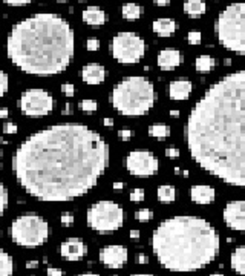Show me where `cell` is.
<instances>
[{
  "mask_svg": "<svg viewBox=\"0 0 245 276\" xmlns=\"http://www.w3.org/2000/svg\"><path fill=\"white\" fill-rule=\"evenodd\" d=\"M69 109H70V106L66 105V108H65V114H69Z\"/></svg>",
  "mask_w": 245,
  "mask_h": 276,
  "instance_id": "f5cc1de1",
  "label": "cell"
},
{
  "mask_svg": "<svg viewBox=\"0 0 245 276\" xmlns=\"http://www.w3.org/2000/svg\"><path fill=\"white\" fill-rule=\"evenodd\" d=\"M166 155H167L169 158H178V157H179V149L170 146V147L166 149Z\"/></svg>",
  "mask_w": 245,
  "mask_h": 276,
  "instance_id": "8d00e7d4",
  "label": "cell"
},
{
  "mask_svg": "<svg viewBox=\"0 0 245 276\" xmlns=\"http://www.w3.org/2000/svg\"><path fill=\"white\" fill-rule=\"evenodd\" d=\"M0 117H2V118H6V117H8V109H6V108L0 109Z\"/></svg>",
  "mask_w": 245,
  "mask_h": 276,
  "instance_id": "c3c4849f",
  "label": "cell"
},
{
  "mask_svg": "<svg viewBox=\"0 0 245 276\" xmlns=\"http://www.w3.org/2000/svg\"><path fill=\"white\" fill-rule=\"evenodd\" d=\"M176 22L173 18H158L155 20V22L152 23V29H153V33L161 36V37H170L172 34H175L176 33Z\"/></svg>",
  "mask_w": 245,
  "mask_h": 276,
  "instance_id": "ffe728a7",
  "label": "cell"
},
{
  "mask_svg": "<svg viewBox=\"0 0 245 276\" xmlns=\"http://www.w3.org/2000/svg\"><path fill=\"white\" fill-rule=\"evenodd\" d=\"M210 276H224V275L222 273H211Z\"/></svg>",
  "mask_w": 245,
  "mask_h": 276,
  "instance_id": "11a10c76",
  "label": "cell"
},
{
  "mask_svg": "<svg viewBox=\"0 0 245 276\" xmlns=\"http://www.w3.org/2000/svg\"><path fill=\"white\" fill-rule=\"evenodd\" d=\"M8 206V190L5 187V184L0 180V218L3 217V213Z\"/></svg>",
  "mask_w": 245,
  "mask_h": 276,
  "instance_id": "83f0119b",
  "label": "cell"
},
{
  "mask_svg": "<svg viewBox=\"0 0 245 276\" xmlns=\"http://www.w3.org/2000/svg\"><path fill=\"white\" fill-rule=\"evenodd\" d=\"M216 58H213L211 55H207V54H204V55H199L195 61V68L198 73H210V71L216 66Z\"/></svg>",
  "mask_w": 245,
  "mask_h": 276,
  "instance_id": "d4e9b609",
  "label": "cell"
},
{
  "mask_svg": "<svg viewBox=\"0 0 245 276\" xmlns=\"http://www.w3.org/2000/svg\"><path fill=\"white\" fill-rule=\"evenodd\" d=\"M132 276H153V275H149V273H137V275H132Z\"/></svg>",
  "mask_w": 245,
  "mask_h": 276,
  "instance_id": "816d5d0a",
  "label": "cell"
},
{
  "mask_svg": "<svg viewBox=\"0 0 245 276\" xmlns=\"http://www.w3.org/2000/svg\"><path fill=\"white\" fill-rule=\"evenodd\" d=\"M109 146L83 125H55L29 135L16 150V178L40 201H72L88 193L109 166Z\"/></svg>",
  "mask_w": 245,
  "mask_h": 276,
  "instance_id": "6da1fadb",
  "label": "cell"
},
{
  "mask_svg": "<svg viewBox=\"0 0 245 276\" xmlns=\"http://www.w3.org/2000/svg\"><path fill=\"white\" fill-rule=\"evenodd\" d=\"M157 101V92L152 81L141 75L121 80L112 89L110 103L115 110L126 117L146 115Z\"/></svg>",
  "mask_w": 245,
  "mask_h": 276,
  "instance_id": "5b68a950",
  "label": "cell"
},
{
  "mask_svg": "<svg viewBox=\"0 0 245 276\" xmlns=\"http://www.w3.org/2000/svg\"><path fill=\"white\" fill-rule=\"evenodd\" d=\"M170 115L172 117H179V110H170Z\"/></svg>",
  "mask_w": 245,
  "mask_h": 276,
  "instance_id": "681fc988",
  "label": "cell"
},
{
  "mask_svg": "<svg viewBox=\"0 0 245 276\" xmlns=\"http://www.w3.org/2000/svg\"><path fill=\"white\" fill-rule=\"evenodd\" d=\"M61 89H63V92L68 95V97H70V95H74V92H75V88H74V85H70V83H65L63 86H61Z\"/></svg>",
  "mask_w": 245,
  "mask_h": 276,
  "instance_id": "ab89813d",
  "label": "cell"
},
{
  "mask_svg": "<svg viewBox=\"0 0 245 276\" xmlns=\"http://www.w3.org/2000/svg\"><path fill=\"white\" fill-rule=\"evenodd\" d=\"M54 108L52 95L45 89H28L20 97V110L28 117H43Z\"/></svg>",
  "mask_w": 245,
  "mask_h": 276,
  "instance_id": "30bf717a",
  "label": "cell"
},
{
  "mask_svg": "<svg viewBox=\"0 0 245 276\" xmlns=\"http://www.w3.org/2000/svg\"><path fill=\"white\" fill-rule=\"evenodd\" d=\"M130 238H132V239H138V238H140V230H137V229L130 230Z\"/></svg>",
  "mask_w": 245,
  "mask_h": 276,
  "instance_id": "f6af8a7d",
  "label": "cell"
},
{
  "mask_svg": "<svg viewBox=\"0 0 245 276\" xmlns=\"http://www.w3.org/2000/svg\"><path fill=\"white\" fill-rule=\"evenodd\" d=\"M144 197H146V193H144V189H134L130 192V201H134V202H141V201H144Z\"/></svg>",
  "mask_w": 245,
  "mask_h": 276,
  "instance_id": "1f68e13d",
  "label": "cell"
},
{
  "mask_svg": "<svg viewBox=\"0 0 245 276\" xmlns=\"http://www.w3.org/2000/svg\"><path fill=\"white\" fill-rule=\"evenodd\" d=\"M121 14L126 20H138L142 14V8L137 3H126L121 8Z\"/></svg>",
  "mask_w": 245,
  "mask_h": 276,
  "instance_id": "484cf974",
  "label": "cell"
},
{
  "mask_svg": "<svg viewBox=\"0 0 245 276\" xmlns=\"http://www.w3.org/2000/svg\"><path fill=\"white\" fill-rule=\"evenodd\" d=\"M214 198H216V192L209 184H195L190 187V200L199 206L211 204Z\"/></svg>",
  "mask_w": 245,
  "mask_h": 276,
  "instance_id": "2e32d148",
  "label": "cell"
},
{
  "mask_svg": "<svg viewBox=\"0 0 245 276\" xmlns=\"http://www.w3.org/2000/svg\"><path fill=\"white\" fill-rule=\"evenodd\" d=\"M6 51L9 60L25 73L54 75L65 71L74 55V33L63 17L38 13L13 28Z\"/></svg>",
  "mask_w": 245,
  "mask_h": 276,
  "instance_id": "3957f363",
  "label": "cell"
},
{
  "mask_svg": "<svg viewBox=\"0 0 245 276\" xmlns=\"http://www.w3.org/2000/svg\"><path fill=\"white\" fill-rule=\"evenodd\" d=\"M222 221L234 232H245V201L234 200L227 202L222 210Z\"/></svg>",
  "mask_w": 245,
  "mask_h": 276,
  "instance_id": "7c38bea8",
  "label": "cell"
},
{
  "mask_svg": "<svg viewBox=\"0 0 245 276\" xmlns=\"http://www.w3.org/2000/svg\"><path fill=\"white\" fill-rule=\"evenodd\" d=\"M182 8H184V13L192 18H199L207 11L206 0H186Z\"/></svg>",
  "mask_w": 245,
  "mask_h": 276,
  "instance_id": "7402d4cb",
  "label": "cell"
},
{
  "mask_svg": "<svg viewBox=\"0 0 245 276\" xmlns=\"http://www.w3.org/2000/svg\"><path fill=\"white\" fill-rule=\"evenodd\" d=\"M187 42L193 46H198L202 42V34L199 33V31H190V33L187 34Z\"/></svg>",
  "mask_w": 245,
  "mask_h": 276,
  "instance_id": "f546056e",
  "label": "cell"
},
{
  "mask_svg": "<svg viewBox=\"0 0 245 276\" xmlns=\"http://www.w3.org/2000/svg\"><path fill=\"white\" fill-rule=\"evenodd\" d=\"M118 138L122 140V141H129L132 138V130L129 129H121L118 130Z\"/></svg>",
  "mask_w": 245,
  "mask_h": 276,
  "instance_id": "e575fe53",
  "label": "cell"
},
{
  "mask_svg": "<svg viewBox=\"0 0 245 276\" xmlns=\"http://www.w3.org/2000/svg\"><path fill=\"white\" fill-rule=\"evenodd\" d=\"M3 157V150H2V147H0V158Z\"/></svg>",
  "mask_w": 245,
  "mask_h": 276,
  "instance_id": "9f6ffc18",
  "label": "cell"
},
{
  "mask_svg": "<svg viewBox=\"0 0 245 276\" xmlns=\"http://www.w3.org/2000/svg\"><path fill=\"white\" fill-rule=\"evenodd\" d=\"M192 91H193V85L190 80L186 78H179L172 81L169 85V95L172 100H187L192 95Z\"/></svg>",
  "mask_w": 245,
  "mask_h": 276,
  "instance_id": "ac0fdd59",
  "label": "cell"
},
{
  "mask_svg": "<svg viewBox=\"0 0 245 276\" xmlns=\"http://www.w3.org/2000/svg\"><path fill=\"white\" fill-rule=\"evenodd\" d=\"M114 189H115V190H121V189H124V183H120V181L114 183Z\"/></svg>",
  "mask_w": 245,
  "mask_h": 276,
  "instance_id": "7dc6e473",
  "label": "cell"
},
{
  "mask_svg": "<svg viewBox=\"0 0 245 276\" xmlns=\"http://www.w3.org/2000/svg\"><path fill=\"white\" fill-rule=\"evenodd\" d=\"M86 46H88L89 51H98V49H100V42H98L97 38H89L88 43H86Z\"/></svg>",
  "mask_w": 245,
  "mask_h": 276,
  "instance_id": "d590c367",
  "label": "cell"
},
{
  "mask_svg": "<svg viewBox=\"0 0 245 276\" xmlns=\"http://www.w3.org/2000/svg\"><path fill=\"white\" fill-rule=\"evenodd\" d=\"M126 169L130 175L152 177L159 169L158 158L149 150H132L126 158Z\"/></svg>",
  "mask_w": 245,
  "mask_h": 276,
  "instance_id": "8fae6325",
  "label": "cell"
},
{
  "mask_svg": "<svg viewBox=\"0 0 245 276\" xmlns=\"http://www.w3.org/2000/svg\"><path fill=\"white\" fill-rule=\"evenodd\" d=\"M83 20L92 28H100L101 25L106 23L107 16L101 8L98 6H88L83 11Z\"/></svg>",
  "mask_w": 245,
  "mask_h": 276,
  "instance_id": "d6986e66",
  "label": "cell"
},
{
  "mask_svg": "<svg viewBox=\"0 0 245 276\" xmlns=\"http://www.w3.org/2000/svg\"><path fill=\"white\" fill-rule=\"evenodd\" d=\"M6 5H13V6H22L26 3H31L33 0H3Z\"/></svg>",
  "mask_w": 245,
  "mask_h": 276,
  "instance_id": "74e56055",
  "label": "cell"
},
{
  "mask_svg": "<svg viewBox=\"0 0 245 276\" xmlns=\"http://www.w3.org/2000/svg\"><path fill=\"white\" fill-rule=\"evenodd\" d=\"M153 3L158 5V6H169L170 0H153Z\"/></svg>",
  "mask_w": 245,
  "mask_h": 276,
  "instance_id": "7bdbcfd3",
  "label": "cell"
},
{
  "mask_svg": "<svg viewBox=\"0 0 245 276\" xmlns=\"http://www.w3.org/2000/svg\"><path fill=\"white\" fill-rule=\"evenodd\" d=\"M14 262L13 258L0 247V276H13Z\"/></svg>",
  "mask_w": 245,
  "mask_h": 276,
  "instance_id": "cb8c5ba5",
  "label": "cell"
},
{
  "mask_svg": "<svg viewBox=\"0 0 245 276\" xmlns=\"http://www.w3.org/2000/svg\"><path fill=\"white\" fill-rule=\"evenodd\" d=\"M57 2H66V0H57Z\"/></svg>",
  "mask_w": 245,
  "mask_h": 276,
  "instance_id": "6f0895ef",
  "label": "cell"
},
{
  "mask_svg": "<svg viewBox=\"0 0 245 276\" xmlns=\"http://www.w3.org/2000/svg\"><path fill=\"white\" fill-rule=\"evenodd\" d=\"M80 2H86V0H80Z\"/></svg>",
  "mask_w": 245,
  "mask_h": 276,
  "instance_id": "680465c9",
  "label": "cell"
},
{
  "mask_svg": "<svg viewBox=\"0 0 245 276\" xmlns=\"http://www.w3.org/2000/svg\"><path fill=\"white\" fill-rule=\"evenodd\" d=\"M157 197L159 202H164V204L173 202L176 198V189L173 187L172 184H162L157 190Z\"/></svg>",
  "mask_w": 245,
  "mask_h": 276,
  "instance_id": "603a6c76",
  "label": "cell"
},
{
  "mask_svg": "<svg viewBox=\"0 0 245 276\" xmlns=\"http://www.w3.org/2000/svg\"><path fill=\"white\" fill-rule=\"evenodd\" d=\"M80 108H81V110L85 112V114H94V112L97 110V108H98V105H97L95 100L86 98V100H83L80 103Z\"/></svg>",
  "mask_w": 245,
  "mask_h": 276,
  "instance_id": "f1b7e54d",
  "label": "cell"
},
{
  "mask_svg": "<svg viewBox=\"0 0 245 276\" xmlns=\"http://www.w3.org/2000/svg\"><path fill=\"white\" fill-rule=\"evenodd\" d=\"M218 42L234 54L245 55V2L230 3L214 23Z\"/></svg>",
  "mask_w": 245,
  "mask_h": 276,
  "instance_id": "8992f818",
  "label": "cell"
},
{
  "mask_svg": "<svg viewBox=\"0 0 245 276\" xmlns=\"http://www.w3.org/2000/svg\"><path fill=\"white\" fill-rule=\"evenodd\" d=\"M153 218V212L150 209H141L137 212V220L140 222H147Z\"/></svg>",
  "mask_w": 245,
  "mask_h": 276,
  "instance_id": "4dcf8cb0",
  "label": "cell"
},
{
  "mask_svg": "<svg viewBox=\"0 0 245 276\" xmlns=\"http://www.w3.org/2000/svg\"><path fill=\"white\" fill-rule=\"evenodd\" d=\"M5 134H17V126L14 125V123H5Z\"/></svg>",
  "mask_w": 245,
  "mask_h": 276,
  "instance_id": "f35d334b",
  "label": "cell"
},
{
  "mask_svg": "<svg viewBox=\"0 0 245 276\" xmlns=\"http://www.w3.org/2000/svg\"><path fill=\"white\" fill-rule=\"evenodd\" d=\"M175 173H176V175H179V173H181V169H179V167H175Z\"/></svg>",
  "mask_w": 245,
  "mask_h": 276,
  "instance_id": "db71d44e",
  "label": "cell"
},
{
  "mask_svg": "<svg viewBox=\"0 0 245 276\" xmlns=\"http://www.w3.org/2000/svg\"><path fill=\"white\" fill-rule=\"evenodd\" d=\"M60 220H61V224H63V226H72V224H74V215L72 213H63Z\"/></svg>",
  "mask_w": 245,
  "mask_h": 276,
  "instance_id": "836d02e7",
  "label": "cell"
},
{
  "mask_svg": "<svg viewBox=\"0 0 245 276\" xmlns=\"http://www.w3.org/2000/svg\"><path fill=\"white\" fill-rule=\"evenodd\" d=\"M103 125L107 126V128H112V126H114V120H112V118H105L103 120Z\"/></svg>",
  "mask_w": 245,
  "mask_h": 276,
  "instance_id": "bcb514c9",
  "label": "cell"
},
{
  "mask_svg": "<svg viewBox=\"0 0 245 276\" xmlns=\"http://www.w3.org/2000/svg\"><path fill=\"white\" fill-rule=\"evenodd\" d=\"M157 63L159 66L161 71H173L176 69L181 63H182V54L181 51L175 49V48H166L159 51Z\"/></svg>",
  "mask_w": 245,
  "mask_h": 276,
  "instance_id": "9a60e30c",
  "label": "cell"
},
{
  "mask_svg": "<svg viewBox=\"0 0 245 276\" xmlns=\"http://www.w3.org/2000/svg\"><path fill=\"white\" fill-rule=\"evenodd\" d=\"M129 252L122 245H107V247L100 250V261L107 269H121L127 262Z\"/></svg>",
  "mask_w": 245,
  "mask_h": 276,
  "instance_id": "4fadbf2b",
  "label": "cell"
},
{
  "mask_svg": "<svg viewBox=\"0 0 245 276\" xmlns=\"http://www.w3.org/2000/svg\"><path fill=\"white\" fill-rule=\"evenodd\" d=\"M46 275L48 276H65V272L60 270V269H55V267H49Z\"/></svg>",
  "mask_w": 245,
  "mask_h": 276,
  "instance_id": "60d3db41",
  "label": "cell"
},
{
  "mask_svg": "<svg viewBox=\"0 0 245 276\" xmlns=\"http://www.w3.org/2000/svg\"><path fill=\"white\" fill-rule=\"evenodd\" d=\"M26 267L28 269H37L38 267V262L37 261H28L26 262Z\"/></svg>",
  "mask_w": 245,
  "mask_h": 276,
  "instance_id": "ee69618b",
  "label": "cell"
},
{
  "mask_svg": "<svg viewBox=\"0 0 245 276\" xmlns=\"http://www.w3.org/2000/svg\"><path fill=\"white\" fill-rule=\"evenodd\" d=\"M186 141L202 170L245 189V69L204 92L189 114Z\"/></svg>",
  "mask_w": 245,
  "mask_h": 276,
  "instance_id": "7a4b0ae2",
  "label": "cell"
},
{
  "mask_svg": "<svg viewBox=\"0 0 245 276\" xmlns=\"http://www.w3.org/2000/svg\"><path fill=\"white\" fill-rule=\"evenodd\" d=\"M8 91V75L0 69V98H2Z\"/></svg>",
  "mask_w": 245,
  "mask_h": 276,
  "instance_id": "d6a6232c",
  "label": "cell"
},
{
  "mask_svg": "<svg viewBox=\"0 0 245 276\" xmlns=\"http://www.w3.org/2000/svg\"><path fill=\"white\" fill-rule=\"evenodd\" d=\"M80 276H100L97 273H83V275H80Z\"/></svg>",
  "mask_w": 245,
  "mask_h": 276,
  "instance_id": "f907efd6",
  "label": "cell"
},
{
  "mask_svg": "<svg viewBox=\"0 0 245 276\" xmlns=\"http://www.w3.org/2000/svg\"><path fill=\"white\" fill-rule=\"evenodd\" d=\"M112 57L122 65H134L144 57L146 43L137 33H118L110 43Z\"/></svg>",
  "mask_w": 245,
  "mask_h": 276,
  "instance_id": "9c48e42d",
  "label": "cell"
},
{
  "mask_svg": "<svg viewBox=\"0 0 245 276\" xmlns=\"http://www.w3.org/2000/svg\"><path fill=\"white\" fill-rule=\"evenodd\" d=\"M81 78L88 85H100L106 78V69L98 63H89L81 69Z\"/></svg>",
  "mask_w": 245,
  "mask_h": 276,
  "instance_id": "e0dca14e",
  "label": "cell"
},
{
  "mask_svg": "<svg viewBox=\"0 0 245 276\" xmlns=\"http://www.w3.org/2000/svg\"><path fill=\"white\" fill-rule=\"evenodd\" d=\"M58 253L68 261H81L88 253V247L80 238H69L60 244Z\"/></svg>",
  "mask_w": 245,
  "mask_h": 276,
  "instance_id": "5bb4252c",
  "label": "cell"
},
{
  "mask_svg": "<svg viewBox=\"0 0 245 276\" xmlns=\"http://www.w3.org/2000/svg\"><path fill=\"white\" fill-rule=\"evenodd\" d=\"M230 267L236 275L245 276V245L233 250L230 257Z\"/></svg>",
  "mask_w": 245,
  "mask_h": 276,
  "instance_id": "44dd1931",
  "label": "cell"
},
{
  "mask_svg": "<svg viewBox=\"0 0 245 276\" xmlns=\"http://www.w3.org/2000/svg\"><path fill=\"white\" fill-rule=\"evenodd\" d=\"M137 261H138V264H147V262H149V258H147V255L140 253L138 257H137Z\"/></svg>",
  "mask_w": 245,
  "mask_h": 276,
  "instance_id": "b9f144b4",
  "label": "cell"
},
{
  "mask_svg": "<svg viewBox=\"0 0 245 276\" xmlns=\"http://www.w3.org/2000/svg\"><path fill=\"white\" fill-rule=\"evenodd\" d=\"M88 226L98 233H110L121 229L124 222V210L115 201L103 200L94 202L86 215Z\"/></svg>",
  "mask_w": 245,
  "mask_h": 276,
  "instance_id": "ba28073f",
  "label": "cell"
},
{
  "mask_svg": "<svg viewBox=\"0 0 245 276\" xmlns=\"http://www.w3.org/2000/svg\"><path fill=\"white\" fill-rule=\"evenodd\" d=\"M150 245L161 267L170 272H198L218 258L219 232L199 217L179 215L161 221Z\"/></svg>",
  "mask_w": 245,
  "mask_h": 276,
  "instance_id": "277c9868",
  "label": "cell"
},
{
  "mask_svg": "<svg viewBox=\"0 0 245 276\" xmlns=\"http://www.w3.org/2000/svg\"><path fill=\"white\" fill-rule=\"evenodd\" d=\"M149 135L158 140L167 138L170 135V128L167 125H152L149 128Z\"/></svg>",
  "mask_w": 245,
  "mask_h": 276,
  "instance_id": "4316f807",
  "label": "cell"
},
{
  "mask_svg": "<svg viewBox=\"0 0 245 276\" xmlns=\"http://www.w3.org/2000/svg\"><path fill=\"white\" fill-rule=\"evenodd\" d=\"M9 235L14 242L25 249H35L49 238L48 222L35 213H26L18 217L9 227Z\"/></svg>",
  "mask_w": 245,
  "mask_h": 276,
  "instance_id": "52a82bcc",
  "label": "cell"
}]
</instances>
